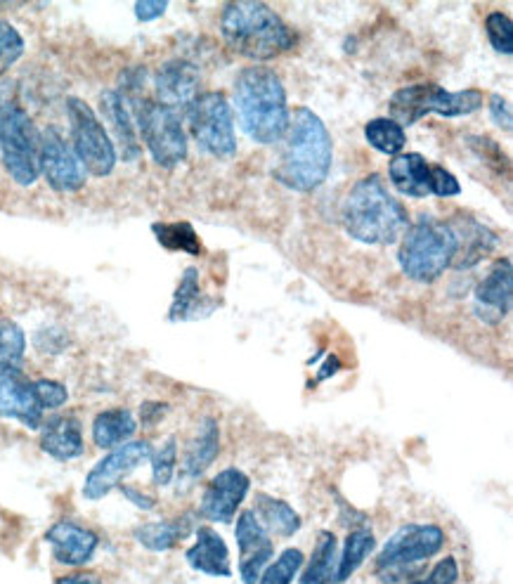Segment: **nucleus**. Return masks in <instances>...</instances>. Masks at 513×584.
<instances>
[{"instance_id": "f3484780", "label": "nucleus", "mask_w": 513, "mask_h": 584, "mask_svg": "<svg viewBox=\"0 0 513 584\" xmlns=\"http://www.w3.org/2000/svg\"><path fill=\"white\" fill-rule=\"evenodd\" d=\"M0 417L17 419L31 431L43 424V410L34 398V388L19 367L0 365Z\"/></svg>"}, {"instance_id": "c9c22d12", "label": "nucleus", "mask_w": 513, "mask_h": 584, "mask_svg": "<svg viewBox=\"0 0 513 584\" xmlns=\"http://www.w3.org/2000/svg\"><path fill=\"white\" fill-rule=\"evenodd\" d=\"M149 462H152L154 485H159V488L171 485V480L175 476V466H178V443H175V438H168L164 445L152 450Z\"/></svg>"}, {"instance_id": "aec40b11", "label": "nucleus", "mask_w": 513, "mask_h": 584, "mask_svg": "<svg viewBox=\"0 0 513 584\" xmlns=\"http://www.w3.org/2000/svg\"><path fill=\"white\" fill-rule=\"evenodd\" d=\"M513 298V265L502 258L492 265L483 282L476 287V315L485 324H499L509 315Z\"/></svg>"}, {"instance_id": "f704fd0d", "label": "nucleus", "mask_w": 513, "mask_h": 584, "mask_svg": "<svg viewBox=\"0 0 513 584\" xmlns=\"http://www.w3.org/2000/svg\"><path fill=\"white\" fill-rule=\"evenodd\" d=\"M27 353V334L17 322H0V365L19 367Z\"/></svg>"}, {"instance_id": "5701e85b", "label": "nucleus", "mask_w": 513, "mask_h": 584, "mask_svg": "<svg viewBox=\"0 0 513 584\" xmlns=\"http://www.w3.org/2000/svg\"><path fill=\"white\" fill-rule=\"evenodd\" d=\"M41 450L57 462H71L83 454V428L81 421L71 414H57L41 426Z\"/></svg>"}, {"instance_id": "9b49d317", "label": "nucleus", "mask_w": 513, "mask_h": 584, "mask_svg": "<svg viewBox=\"0 0 513 584\" xmlns=\"http://www.w3.org/2000/svg\"><path fill=\"white\" fill-rule=\"evenodd\" d=\"M388 178L393 187L407 197H457L461 194L459 180L443 166H433L421 154H398L388 166Z\"/></svg>"}, {"instance_id": "de8ad7c7", "label": "nucleus", "mask_w": 513, "mask_h": 584, "mask_svg": "<svg viewBox=\"0 0 513 584\" xmlns=\"http://www.w3.org/2000/svg\"><path fill=\"white\" fill-rule=\"evenodd\" d=\"M57 584H102V582H100V577H95L90 573H71V575L60 577Z\"/></svg>"}, {"instance_id": "f257e3e1", "label": "nucleus", "mask_w": 513, "mask_h": 584, "mask_svg": "<svg viewBox=\"0 0 513 584\" xmlns=\"http://www.w3.org/2000/svg\"><path fill=\"white\" fill-rule=\"evenodd\" d=\"M284 147L272 175L279 185L294 192H315L329 178L334 164V145L324 121L313 109L298 107L289 114Z\"/></svg>"}, {"instance_id": "cd10ccee", "label": "nucleus", "mask_w": 513, "mask_h": 584, "mask_svg": "<svg viewBox=\"0 0 513 584\" xmlns=\"http://www.w3.org/2000/svg\"><path fill=\"white\" fill-rule=\"evenodd\" d=\"M194 530L192 516L180 518H166V521H154L138 525L133 530L135 542L147 551H171L175 544L183 542L187 535Z\"/></svg>"}, {"instance_id": "c756f323", "label": "nucleus", "mask_w": 513, "mask_h": 584, "mask_svg": "<svg viewBox=\"0 0 513 584\" xmlns=\"http://www.w3.org/2000/svg\"><path fill=\"white\" fill-rule=\"evenodd\" d=\"M336 563H339V542L334 532L322 530L317 535L313 556L303 568L301 584H334Z\"/></svg>"}, {"instance_id": "7c9ffc66", "label": "nucleus", "mask_w": 513, "mask_h": 584, "mask_svg": "<svg viewBox=\"0 0 513 584\" xmlns=\"http://www.w3.org/2000/svg\"><path fill=\"white\" fill-rule=\"evenodd\" d=\"M376 547L374 532L369 528H355L348 532L346 544H343V551L339 556V563H336V575L334 584H343L353 577L357 570H360L362 563L367 561V556L372 554Z\"/></svg>"}, {"instance_id": "0eeeda50", "label": "nucleus", "mask_w": 513, "mask_h": 584, "mask_svg": "<svg viewBox=\"0 0 513 584\" xmlns=\"http://www.w3.org/2000/svg\"><path fill=\"white\" fill-rule=\"evenodd\" d=\"M135 112L138 135L152 154L154 164L173 171L187 159V135L180 114L159 105L154 97H133L126 100Z\"/></svg>"}, {"instance_id": "f03ea898", "label": "nucleus", "mask_w": 513, "mask_h": 584, "mask_svg": "<svg viewBox=\"0 0 513 584\" xmlns=\"http://www.w3.org/2000/svg\"><path fill=\"white\" fill-rule=\"evenodd\" d=\"M235 105L242 128L251 140L275 145L289 126L287 90L279 76L265 64H253L237 74Z\"/></svg>"}, {"instance_id": "a18cd8bd", "label": "nucleus", "mask_w": 513, "mask_h": 584, "mask_svg": "<svg viewBox=\"0 0 513 584\" xmlns=\"http://www.w3.org/2000/svg\"><path fill=\"white\" fill-rule=\"evenodd\" d=\"M168 410H171V407H168L166 402H159V400L142 402V405H140V421H142V426L159 424V421L166 417Z\"/></svg>"}, {"instance_id": "4be33fe9", "label": "nucleus", "mask_w": 513, "mask_h": 584, "mask_svg": "<svg viewBox=\"0 0 513 584\" xmlns=\"http://www.w3.org/2000/svg\"><path fill=\"white\" fill-rule=\"evenodd\" d=\"M220 306L216 296L204 294L199 284V270L187 268L180 277L178 289H175L171 308H168V320L171 322H192L204 320L213 315V310Z\"/></svg>"}, {"instance_id": "6e6552de", "label": "nucleus", "mask_w": 513, "mask_h": 584, "mask_svg": "<svg viewBox=\"0 0 513 584\" xmlns=\"http://www.w3.org/2000/svg\"><path fill=\"white\" fill-rule=\"evenodd\" d=\"M187 128L206 154L216 159H232L237 154L235 116L223 93H199L185 109Z\"/></svg>"}, {"instance_id": "49530a36", "label": "nucleus", "mask_w": 513, "mask_h": 584, "mask_svg": "<svg viewBox=\"0 0 513 584\" xmlns=\"http://www.w3.org/2000/svg\"><path fill=\"white\" fill-rule=\"evenodd\" d=\"M119 490L123 492V497L131 502L135 509H140V511H152L154 506H157V497H152V495H147V492H142L138 488H131V485H119Z\"/></svg>"}, {"instance_id": "1a4fd4ad", "label": "nucleus", "mask_w": 513, "mask_h": 584, "mask_svg": "<svg viewBox=\"0 0 513 584\" xmlns=\"http://www.w3.org/2000/svg\"><path fill=\"white\" fill-rule=\"evenodd\" d=\"M67 116L71 128V149L88 175L107 178L116 166L114 140L97 119L93 107L81 97H67Z\"/></svg>"}, {"instance_id": "a878e982", "label": "nucleus", "mask_w": 513, "mask_h": 584, "mask_svg": "<svg viewBox=\"0 0 513 584\" xmlns=\"http://www.w3.org/2000/svg\"><path fill=\"white\" fill-rule=\"evenodd\" d=\"M220 452V426L216 419L206 417L201 421L197 436L187 445L185 462H183V478L197 480L204 476V471L218 459Z\"/></svg>"}, {"instance_id": "37998d69", "label": "nucleus", "mask_w": 513, "mask_h": 584, "mask_svg": "<svg viewBox=\"0 0 513 584\" xmlns=\"http://www.w3.org/2000/svg\"><path fill=\"white\" fill-rule=\"evenodd\" d=\"M490 116H492V121H495V126H499L506 133H511V128H513L511 107L502 95H497V93L490 95Z\"/></svg>"}, {"instance_id": "e433bc0d", "label": "nucleus", "mask_w": 513, "mask_h": 584, "mask_svg": "<svg viewBox=\"0 0 513 584\" xmlns=\"http://www.w3.org/2000/svg\"><path fill=\"white\" fill-rule=\"evenodd\" d=\"M485 34L495 53L509 57L513 53V24L504 12H492L485 17Z\"/></svg>"}, {"instance_id": "a211bd4d", "label": "nucleus", "mask_w": 513, "mask_h": 584, "mask_svg": "<svg viewBox=\"0 0 513 584\" xmlns=\"http://www.w3.org/2000/svg\"><path fill=\"white\" fill-rule=\"evenodd\" d=\"M450 230L457 242V256H454L452 268L457 270H471L478 263H483L492 251L497 249L499 237L490 227L480 223L478 218L469 216V213H454L450 223Z\"/></svg>"}, {"instance_id": "a19ab883", "label": "nucleus", "mask_w": 513, "mask_h": 584, "mask_svg": "<svg viewBox=\"0 0 513 584\" xmlns=\"http://www.w3.org/2000/svg\"><path fill=\"white\" fill-rule=\"evenodd\" d=\"M459 580V563L457 558L447 556L433 566L431 573L421 580H414V584H454Z\"/></svg>"}, {"instance_id": "9d476101", "label": "nucleus", "mask_w": 513, "mask_h": 584, "mask_svg": "<svg viewBox=\"0 0 513 584\" xmlns=\"http://www.w3.org/2000/svg\"><path fill=\"white\" fill-rule=\"evenodd\" d=\"M41 133L22 107H15L0 121V161L17 185L31 187L41 175Z\"/></svg>"}, {"instance_id": "2eb2a0df", "label": "nucleus", "mask_w": 513, "mask_h": 584, "mask_svg": "<svg viewBox=\"0 0 513 584\" xmlns=\"http://www.w3.org/2000/svg\"><path fill=\"white\" fill-rule=\"evenodd\" d=\"M237 547H239V577L244 584H256L263 570L272 561V540L253 511H242L237 518Z\"/></svg>"}, {"instance_id": "473e14b6", "label": "nucleus", "mask_w": 513, "mask_h": 584, "mask_svg": "<svg viewBox=\"0 0 513 584\" xmlns=\"http://www.w3.org/2000/svg\"><path fill=\"white\" fill-rule=\"evenodd\" d=\"M152 235L168 251H183L190 256L201 253V239L192 223H152Z\"/></svg>"}, {"instance_id": "412c9836", "label": "nucleus", "mask_w": 513, "mask_h": 584, "mask_svg": "<svg viewBox=\"0 0 513 584\" xmlns=\"http://www.w3.org/2000/svg\"><path fill=\"white\" fill-rule=\"evenodd\" d=\"M102 112H105L109 126H112L114 138H116V149H119L123 161H138L142 154L140 145V135L138 126H135L133 112L128 107L126 97H123L119 90H105L100 97Z\"/></svg>"}, {"instance_id": "20e7f679", "label": "nucleus", "mask_w": 513, "mask_h": 584, "mask_svg": "<svg viewBox=\"0 0 513 584\" xmlns=\"http://www.w3.org/2000/svg\"><path fill=\"white\" fill-rule=\"evenodd\" d=\"M343 227L357 242L372 246L395 244L409 227L405 206L388 192L381 175L357 180L343 204Z\"/></svg>"}, {"instance_id": "423d86ee", "label": "nucleus", "mask_w": 513, "mask_h": 584, "mask_svg": "<svg viewBox=\"0 0 513 584\" xmlns=\"http://www.w3.org/2000/svg\"><path fill=\"white\" fill-rule=\"evenodd\" d=\"M443 547L445 532L438 525H402L376 556V575L383 584L412 580L419 573L417 563L435 556Z\"/></svg>"}, {"instance_id": "c85d7f7f", "label": "nucleus", "mask_w": 513, "mask_h": 584, "mask_svg": "<svg viewBox=\"0 0 513 584\" xmlns=\"http://www.w3.org/2000/svg\"><path fill=\"white\" fill-rule=\"evenodd\" d=\"M256 514L258 521L268 532H275L279 537H291L301 530L303 518L298 516L294 506L284 502V499L272 495H258L256 497Z\"/></svg>"}, {"instance_id": "79ce46f5", "label": "nucleus", "mask_w": 513, "mask_h": 584, "mask_svg": "<svg viewBox=\"0 0 513 584\" xmlns=\"http://www.w3.org/2000/svg\"><path fill=\"white\" fill-rule=\"evenodd\" d=\"M67 346H69L67 334H64L62 329H57V327H48V329H43V332L36 334V348L45 355L62 353V350Z\"/></svg>"}, {"instance_id": "6ab92c4d", "label": "nucleus", "mask_w": 513, "mask_h": 584, "mask_svg": "<svg viewBox=\"0 0 513 584\" xmlns=\"http://www.w3.org/2000/svg\"><path fill=\"white\" fill-rule=\"evenodd\" d=\"M45 542L53 549L55 561L67 568H83L93 561L97 547H100V537L86 525L60 521L50 525L45 532Z\"/></svg>"}, {"instance_id": "39448f33", "label": "nucleus", "mask_w": 513, "mask_h": 584, "mask_svg": "<svg viewBox=\"0 0 513 584\" xmlns=\"http://www.w3.org/2000/svg\"><path fill=\"white\" fill-rule=\"evenodd\" d=\"M457 256V242L450 225L433 216H421L402 235L398 263L409 279L419 284H433L452 268Z\"/></svg>"}, {"instance_id": "f8f14e48", "label": "nucleus", "mask_w": 513, "mask_h": 584, "mask_svg": "<svg viewBox=\"0 0 513 584\" xmlns=\"http://www.w3.org/2000/svg\"><path fill=\"white\" fill-rule=\"evenodd\" d=\"M149 457H152V445L147 440H131V443L116 447L90 469L86 483H83V497L90 502L107 497L114 488L123 485V478H128L135 469L149 462Z\"/></svg>"}, {"instance_id": "4468645a", "label": "nucleus", "mask_w": 513, "mask_h": 584, "mask_svg": "<svg viewBox=\"0 0 513 584\" xmlns=\"http://www.w3.org/2000/svg\"><path fill=\"white\" fill-rule=\"evenodd\" d=\"M251 480L242 469H225L211 478L201 495L199 514L211 523H230L249 495Z\"/></svg>"}, {"instance_id": "dca6fc26", "label": "nucleus", "mask_w": 513, "mask_h": 584, "mask_svg": "<svg viewBox=\"0 0 513 584\" xmlns=\"http://www.w3.org/2000/svg\"><path fill=\"white\" fill-rule=\"evenodd\" d=\"M199 88L201 71L197 64L187 60H168L166 64H161L157 76H154L157 102L175 114H180V109L185 112L197 100Z\"/></svg>"}, {"instance_id": "4c0bfd02", "label": "nucleus", "mask_w": 513, "mask_h": 584, "mask_svg": "<svg viewBox=\"0 0 513 584\" xmlns=\"http://www.w3.org/2000/svg\"><path fill=\"white\" fill-rule=\"evenodd\" d=\"M24 38L10 22H0V79H3L24 55Z\"/></svg>"}, {"instance_id": "7ed1b4c3", "label": "nucleus", "mask_w": 513, "mask_h": 584, "mask_svg": "<svg viewBox=\"0 0 513 584\" xmlns=\"http://www.w3.org/2000/svg\"><path fill=\"white\" fill-rule=\"evenodd\" d=\"M220 34L235 53L256 62L275 60L296 45L289 24L270 5L256 0L227 3L220 15Z\"/></svg>"}, {"instance_id": "ea45409f", "label": "nucleus", "mask_w": 513, "mask_h": 584, "mask_svg": "<svg viewBox=\"0 0 513 584\" xmlns=\"http://www.w3.org/2000/svg\"><path fill=\"white\" fill-rule=\"evenodd\" d=\"M469 145H471L473 152H476L478 157L483 159V164L490 166L492 171L499 173V175L509 173V159L504 157L502 147H499L495 140L483 138V135H473V138H469Z\"/></svg>"}, {"instance_id": "58836bf2", "label": "nucleus", "mask_w": 513, "mask_h": 584, "mask_svg": "<svg viewBox=\"0 0 513 584\" xmlns=\"http://www.w3.org/2000/svg\"><path fill=\"white\" fill-rule=\"evenodd\" d=\"M31 388H34V398L41 410H60V407L67 405L69 400L67 386L55 379L31 381Z\"/></svg>"}, {"instance_id": "ddd939ff", "label": "nucleus", "mask_w": 513, "mask_h": 584, "mask_svg": "<svg viewBox=\"0 0 513 584\" xmlns=\"http://www.w3.org/2000/svg\"><path fill=\"white\" fill-rule=\"evenodd\" d=\"M38 164H41L43 178L48 180V185L55 192H79L86 187V168H83L69 142L62 138V133L53 126L45 128L41 133V157H38Z\"/></svg>"}, {"instance_id": "393cba45", "label": "nucleus", "mask_w": 513, "mask_h": 584, "mask_svg": "<svg viewBox=\"0 0 513 584\" xmlns=\"http://www.w3.org/2000/svg\"><path fill=\"white\" fill-rule=\"evenodd\" d=\"M438 90L440 86H435V83H417V86L395 90L391 102H388V112H391L388 119H393L400 128L414 126L426 114H433Z\"/></svg>"}, {"instance_id": "2f4dec72", "label": "nucleus", "mask_w": 513, "mask_h": 584, "mask_svg": "<svg viewBox=\"0 0 513 584\" xmlns=\"http://www.w3.org/2000/svg\"><path fill=\"white\" fill-rule=\"evenodd\" d=\"M365 138L376 152L391 154V157H398L407 145L405 128H400L398 123L388 119V116H379V119L369 121L365 126Z\"/></svg>"}, {"instance_id": "09e8293b", "label": "nucleus", "mask_w": 513, "mask_h": 584, "mask_svg": "<svg viewBox=\"0 0 513 584\" xmlns=\"http://www.w3.org/2000/svg\"><path fill=\"white\" fill-rule=\"evenodd\" d=\"M341 369V362L336 355H329L327 362H324V367L320 369V374H317V381H324V379H329V376H334L336 372Z\"/></svg>"}, {"instance_id": "bb28decb", "label": "nucleus", "mask_w": 513, "mask_h": 584, "mask_svg": "<svg viewBox=\"0 0 513 584\" xmlns=\"http://www.w3.org/2000/svg\"><path fill=\"white\" fill-rule=\"evenodd\" d=\"M138 431V421L133 412L114 407V410L100 412L93 419V443L100 450H116V447L131 443V438Z\"/></svg>"}, {"instance_id": "72a5a7b5", "label": "nucleus", "mask_w": 513, "mask_h": 584, "mask_svg": "<svg viewBox=\"0 0 513 584\" xmlns=\"http://www.w3.org/2000/svg\"><path fill=\"white\" fill-rule=\"evenodd\" d=\"M305 566V558L301 549H284L275 561L268 563V568L263 570V575L258 577L256 584H291L296 580V575L301 573Z\"/></svg>"}, {"instance_id": "c03bdc74", "label": "nucleus", "mask_w": 513, "mask_h": 584, "mask_svg": "<svg viewBox=\"0 0 513 584\" xmlns=\"http://www.w3.org/2000/svg\"><path fill=\"white\" fill-rule=\"evenodd\" d=\"M135 17L138 22H154V19L164 17V12L168 10L166 0H140V3L133 5Z\"/></svg>"}, {"instance_id": "b1692460", "label": "nucleus", "mask_w": 513, "mask_h": 584, "mask_svg": "<svg viewBox=\"0 0 513 584\" xmlns=\"http://www.w3.org/2000/svg\"><path fill=\"white\" fill-rule=\"evenodd\" d=\"M197 532V542L187 549V563L199 573L211 575V577H230L232 566H230V549L223 537L218 535L213 528H201L194 530Z\"/></svg>"}]
</instances>
